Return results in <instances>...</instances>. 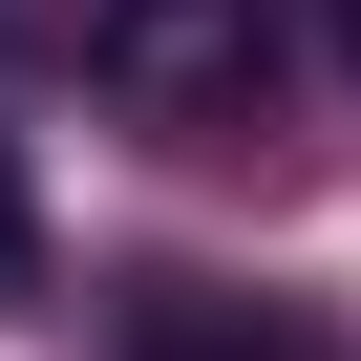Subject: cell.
<instances>
[{"label": "cell", "instance_id": "3", "mask_svg": "<svg viewBox=\"0 0 361 361\" xmlns=\"http://www.w3.org/2000/svg\"><path fill=\"white\" fill-rule=\"evenodd\" d=\"M43 298V170H22V128H0V319Z\"/></svg>", "mask_w": 361, "mask_h": 361}, {"label": "cell", "instance_id": "1", "mask_svg": "<svg viewBox=\"0 0 361 361\" xmlns=\"http://www.w3.org/2000/svg\"><path fill=\"white\" fill-rule=\"evenodd\" d=\"M85 64H106V106L192 128V149L276 128V22H255V0H106V22H85Z\"/></svg>", "mask_w": 361, "mask_h": 361}, {"label": "cell", "instance_id": "4", "mask_svg": "<svg viewBox=\"0 0 361 361\" xmlns=\"http://www.w3.org/2000/svg\"><path fill=\"white\" fill-rule=\"evenodd\" d=\"M340 64H361V0H340Z\"/></svg>", "mask_w": 361, "mask_h": 361}, {"label": "cell", "instance_id": "2", "mask_svg": "<svg viewBox=\"0 0 361 361\" xmlns=\"http://www.w3.org/2000/svg\"><path fill=\"white\" fill-rule=\"evenodd\" d=\"M128 361H340L298 298H213V276H149L128 298Z\"/></svg>", "mask_w": 361, "mask_h": 361}]
</instances>
